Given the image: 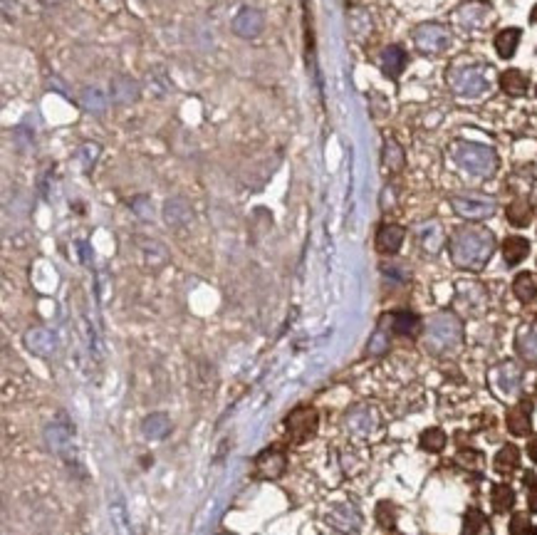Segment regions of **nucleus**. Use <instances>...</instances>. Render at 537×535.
Returning <instances> with one entry per match:
<instances>
[{
    "instance_id": "1",
    "label": "nucleus",
    "mask_w": 537,
    "mask_h": 535,
    "mask_svg": "<svg viewBox=\"0 0 537 535\" xmlns=\"http://www.w3.org/2000/svg\"><path fill=\"white\" fill-rule=\"evenodd\" d=\"M495 251V236L483 226H463L451 238V261L463 270H483Z\"/></svg>"
},
{
    "instance_id": "2",
    "label": "nucleus",
    "mask_w": 537,
    "mask_h": 535,
    "mask_svg": "<svg viewBox=\"0 0 537 535\" xmlns=\"http://www.w3.org/2000/svg\"><path fill=\"white\" fill-rule=\"evenodd\" d=\"M451 157L456 161L458 169H463L471 176H478V179L493 176V171L498 169V157H495V152L490 147H486V144L456 142L451 147Z\"/></svg>"
},
{
    "instance_id": "3",
    "label": "nucleus",
    "mask_w": 537,
    "mask_h": 535,
    "mask_svg": "<svg viewBox=\"0 0 537 535\" xmlns=\"http://www.w3.org/2000/svg\"><path fill=\"white\" fill-rule=\"evenodd\" d=\"M448 85L456 92L458 97H466V100H478L490 90V82L486 77V67L483 65H463L451 70L448 75Z\"/></svg>"
},
{
    "instance_id": "4",
    "label": "nucleus",
    "mask_w": 537,
    "mask_h": 535,
    "mask_svg": "<svg viewBox=\"0 0 537 535\" xmlns=\"http://www.w3.org/2000/svg\"><path fill=\"white\" fill-rule=\"evenodd\" d=\"M463 337V325L456 315L441 313L429 320V330H426V345L434 352H446L456 347Z\"/></svg>"
},
{
    "instance_id": "5",
    "label": "nucleus",
    "mask_w": 537,
    "mask_h": 535,
    "mask_svg": "<svg viewBox=\"0 0 537 535\" xmlns=\"http://www.w3.org/2000/svg\"><path fill=\"white\" fill-rule=\"evenodd\" d=\"M451 30L441 23H424L414 30V45L424 55H441L451 48Z\"/></svg>"
},
{
    "instance_id": "6",
    "label": "nucleus",
    "mask_w": 537,
    "mask_h": 535,
    "mask_svg": "<svg viewBox=\"0 0 537 535\" xmlns=\"http://www.w3.org/2000/svg\"><path fill=\"white\" fill-rule=\"evenodd\" d=\"M451 209L461 218H468V221H483V218H490L495 214V201L488 199V196L463 194V196H453Z\"/></svg>"
},
{
    "instance_id": "7",
    "label": "nucleus",
    "mask_w": 537,
    "mask_h": 535,
    "mask_svg": "<svg viewBox=\"0 0 537 535\" xmlns=\"http://www.w3.org/2000/svg\"><path fill=\"white\" fill-rule=\"evenodd\" d=\"M23 340H25V347L38 357H52L57 350H60L57 332L48 330V327H33V330L25 332Z\"/></svg>"
},
{
    "instance_id": "8",
    "label": "nucleus",
    "mask_w": 537,
    "mask_h": 535,
    "mask_svg": "<svg viewBox=\"0 0 537 535\" xmlns=\"http://www.w3.org/2000/svg\"><path fill=\"white\" fill-rule=\"evenodd\" d=\"M493 20V8L486 3H463L456 10V23L466 30H481Z\"/></svg>"
},
{
    "instance_id": "9",
    "label": "nucleus",
    "mask_w": 537,
    "mask_h": 535,
    "mask_svg": "<svg viewBox=\"0 0 537 535\" xmlns=\"http://www.w3.org/2000/svg\"><path fill=\"white\" fill-rule=\"evenodd\" d=\"M288 431L297 444L310 439V436L317 431V412L315 409H307V407L295 409V412L288 417Z\"/></svg>"
},
{
    "instance_id": "10",
    "label": "nucleus",
    "mask_w": 537,
    "mask_h": 535,
    "mask_svg": "<svg viewBox=\"0 0 537 535\" xmlns=\"http://www.w3.org/2000/svg\"><path fill=\"white\" fill-rule=\"evenodd\" d=\"M327 523L340 533H357L359 526H362V516H359L357 508L340 503V506H332L327 511Z\"/></svg>"
},
{
    "instance_id": "11",
    "label": "nucleus",
    "mask_w": 537,
    "mask_h": 535,
    "mask_svg": "<svg viewBox=\"0 0 537 535\" xmlns=\"http://www.w3.org/2000/svg\"><path fill=\"white\" fill-rule=\"evenodd\" d=\"M263 25H265V18L260 10L255 8H241V13L233 18V33L238 35V38H258L260 33H263Z\"/></svg>"
},
{
    "instance_id": "12",
    "label": "nucleus",
    "mask_w": 537,
    "mask_h": 535,
    "mask_svg": "<svg viewBox=\"0 0 537 535\" xmlns=\"http://www.w3.org/2000/svg\"><path fill=\"white\" fill-rule=\"evenodd\" d=\"M45 436H48V446L55 454H67V449L72 444V427L65 422V417H60L55 424H50Z\"/></svg>"
},
{
    "instance_id": "13",
    "label": "nucleus",
    "mask_w": 537,
    "mask_h": 535,
    "mask_svg": "<svg viewBox=\"0 0 537 535\" xmlns=\"http://www.w3.org/2000/svg\"><path fill=\"white\" fill-rule=\"evenodd\" d=\"M255 466H258V474L263 476V479L275 481L283 476L288 461H285V454H280V451H265V454L258 456V464Z\"/></svg>"
},
{
    "instance_id": "14",
    "label": "nucleus",
    "mask_w": 537,
    "mask_h": 535,
    "mask_svg": "<svg viewBox=\"0 0 537 535\" xmlns=\"http://www.w3.org/2000/svg\"><path fill=\"white\" fill-rule=\"evenodd\" d=\"M401 243H404V228L396 226V223H387V226L379 228L377 233V248L387 256H394L399 253Z\"/></svg>"
},
{
    "instance_id": "15",
    "label": "nucleus",
    "mask_w": 537,
    "mask_h": 535,
    "mask_svg": "<svg viewBox=\"0 0 537 535\" xmlns=\"http://www.w3.org/2000/svg\"><path fill=\"white\" fill-rule=\"evenodd\" d=\"M112 100L117 105H134L139 100V85L132 80V77H114L112 80Z\"/></svg>"
},
{
    "instance_id": "16",
    "label": "nucleus",
    "mask_w": 537,
    "mask_h": 535,
    "mask_svg": "<svg viewBox=\"0 0 537 535\" xmlns=\"http://www.w3.org/2000/svg\"><path fill=\"white\" fill-rule=\"evenodd\" d=\"M500 90L510 97H525L530 90L528 75H523L520 70H505L503 75H500Z\"/></svg>"
},
{
    "instance_id": "17",
    "label": "nucleus",
    "mask_w": 537,
    "mask_h": 535,
    "mask_svg": "<svg viewBox=\"0 0 537 535\" xmlns=\"http://www.w3.org/2000/svg\"><path fill=\"white\" fill-rule=\"evenodd\" d=\"M495 384L500 387V392L505 394H515L520 389V370L515 362H503V365L495 370Z\"/></svg>"
},
{
    "instance_id": "18",
    "label": "nucleus",
    "mask_w": 537,
    "mask_h": 535,
    "mask_svg": "<svg viewBox=\"0 0 537 535\" xmlns=\"http://www.w3.org/2000/svg\"><path fill=\"white\" fill-rule=\"evenodd\" d=\"M530 253V243L528 238L523 236H510L508 241L503 243V258L508 266H518V263H523L525 258H528Z\"/></svg>"
},
{
    "instance_id": "19",
    "label": "nucleus",
    "mask_w": 537,
    "mask_h": 535,
    "mask_svg": "<svg viewBox=\"0 0 537 535\" xmlns=\"http://www.w3.org/2000/svg\"><path fill=\"white\" fill-rule=\"evenodd\" d=\"M406 67V53L399 45H389L382 53V70L387 77H399Z\"/></svg>"
},
{
    "instance_id": "20",
    "label": "nucleus",
    "mask_w": 537,
    "mask_h": 535,
    "mask_svg": "<svg viewBox=\"0 0 537 535\" xmlns=\"http://www.w3.org/2000/svg\"><path fill=\"white\" fill-rule=\"evenodd\" d=\"M520 45V30L518 28H505L495 35V53H498L503 60H510L515 55Z\"/></svg>"
},
{
    "instance_id": "21",
    "label": "nucleus",
    "mask_w": 537,
    "mask_h": 535,
    "mask_svg": "<svg viewBox=\"0 0 537 535\" xmlns=\"http://www.w3.org/2000/svg\"><path fill=\"white\" fill-rule=\"evenodd\" d=\"M164 218H166L169 226L181 228V226H186V223L191 221V209L186 206V201L169 199V201H166V206H164Z\"/></svg>"
},
{
    "instance_id": "22",
    "label": "nucleus",
    "mask_w": 537,
    "mask_h": 535,
    "mask_svg": "<svg viewBox=\"0 0 537 535\" xmlns=\"http://www.w3.org/2000/svg\"><path fill=\"white\" fill-rule=\"evenodd\" d=\"M142 431L147 439H154V441H161L166 439V434L171 431V422L166 414H149L147 419L142 422Z\"/></svg>"
},
{
    "instance_id": "23",
    "label": "nucleus",
    "mask_w": 537,
    "mask_h": 535,
    "mask_svg": "<svg viewBox=\"0 0 537 535\" xmlns=\"http://www.w3.org/2000/svg\"><path fill=\"white\" fill-rule=\"evenodd\" d=\"M508 429L515 436H525L530 431V404L520 402L515 409L508 412Z\"/></svg>"
},
{
    "instance_id": "24",
    "label": "nucleus",
    "mask_w": 537,
    "mask_h": 535,
    "mask_svg": "<svg viewBox=\"0 0 537 535\" xmlns=\"http://www.w3.org/2000/svg\"><path fill=\"white\" fill-rule=\"evenodd\" d=\"M493 466H495V471H498V474H513V471L520 466V451L515 449L513 444L503 446V449L498 451V456H495Z\"/></svg>"
},
{
    "instance_id": "25",
    "label": "nucleus",
    "mask_w": 537,
    "mask_h": 535,
    "mask_svg": "<svg viewBox=\"0 0 537 535\" xmlns=\"http://www.w3.org/2000/svg\"><path fill=\"white\" fill-rule=\"evenodd\" d=\"M533 204L528 199H518L508 206V221L518 228H525L530 221H533Z\"/></svg>"
},
{
    "instance_id": "26",
    "label": "nucleus",
    "mask_w": 537,
    "mask_h": 535,
    "mask_svg": "<svg viewBox=\"0 0 537 535\" xmlns=\"http://www.w3.org/2000/svg\"><path fill=\"white\" fill-rule=\"evenodd\" d=\"M513 293L520 303H533L537 295V280L533 278V273H520L513 283Z\"/></svg>"
},
{
    "instance_id": "27",
    "label": "nucleus",
    "mask_w": 537,
    "mask_h": 535,
    "mask_svg": "<svg viewBox=\"0 0 537 535\" xmlns=\"http://www.w3.org/2000/svg\"><path fill=\"white\" fill-rule=\"evenodd\" d=\"M419 238H421V246H424V251H429V253H439L441 251V246H443V231H441L439 223H426V226H421Z\"/></svg>"
},
{
    "instance_id": "28",
    "label": "nucleus",
    "mask_w": 537,
    "mask_h": 535,
    "mask_svg": "<svg viewBox=\"0 0 537 535\" xmlns=\"http://www.w3.org/2000/svg\"><path fill=\"white\" fill-rule=\"evenodd\" d=\"M518 350L528 362H537V327H525L518 335Z\"/></svg>"
},
{
    "instance_id": "29",
    "label": "nucleus",
    "mask_w": 537,
    "mask_h": 535,
    "mask_svg": "<svg viewBox=\"0 0 537 535\" xmlns=\"http://www.w3.org/2000/svg\"><path fill=\"white\" fill-rule=\"evenodd\" d=\"M490 498H493V508L498 513H505L513 508L515 503V491L508 486V483H498V486H493V491H490Z\"/></svg>"
},
{
    "instance_id": "30",
    "label": "nucleus",
    "mask_w": 537,
    "mask_h": 535,
    "mask_svg": "<svg viewBox=\"0 0 537 535\" xmlns=\"http://www.w3.org/2000/svg\"><path fill=\"white\" fill-rule=\"evenodd\" d=\"M80 102L90 114H102L104 109H107V97H104L97 87H85L80 95Z\"/></svg>"
},
{
    "instance_id": "31",
    "label": "nucleus",
    "mask_w": 537,
    "mask_h": 535,
    "mask_svg": "<svg viewBox=\"0 0 537 535\" xmlns=\"http://www.w3.org/2000/svg\"><path fill=\"white\" fill-rule=\"evenodd\" d=\"M391 330L399 332V335H414L419 330V318L414 313H406V310L394 313L391 315Z\"/></svg>"
},
{
    "instance_id": "32",
    "label": "nucleus",
    "mask_w": 537,
    "mask_h": 535,
    "mask_svg": "<svg viewBox=\"0 0 537 535\" xmlns=\"http://www.w3.org/2000/svg\"><path fill=\"white\" fill-rule=\"evenodd\" d=\"M446 446V434L441 429H429L421 434V449L429 451V454H439Z\"/></svg>"
},
{
    "instance_id": "33",
    "label": "nucleus",
    "mask_w": 537,
    "mask_h": 535,
    "mask_svg": "<svg viewBox=\"0 0 537 535\" xmlns=\"http://www.w3.org/2000/svg\"><path fill=\"white\" fill-rule=\"evenodd\" d=\"M349 429L352 431H362V434H367V431L374 429V419H372V412L369 409H357V412L349 417Z\"/></svg>"
},
{
    "instance_id": "34",
    "label": "nucleus",
    "mask_w": 537,
    "mask_h": 535,
    "mask_svg": "<svg viewBox=\"0 0 537 535\" xmlns=\"http://www.w3.org/2000/svg\"><path fill=\"white\" fill-rule=\"evenodd\" d=\"M384 164H387L391 171H399L401 166H404V152H401V147L394 139H389L387 147H384Z\"/></svg>"
},
{
    "instance_id": "35",
    "label": "nucleus",
    "mask_w": 537,
    "mask_h": 535,
    "mask_svg": "<svg viewBox=\"0 0 537 535\" xmlns=\"http://www.w3.org/2000/svg\"><path fill=\"white\" fill-rule=\"evenodd\" d=\"M349 25H352L354 35L364 38V35H369V30H372V18H369V13H364V10H354V13L349 15Z\"/></svg>"
},
{
    "instance_id": "36",
    "label": "nucleus",
    "mask_w": 537,
    "mask_h": 535,
    "mask_svg": "<svg viewBox=\"0 0 537 535\" xmlns=\"http://www.w3.org/2000/svg\"><path fill=\"white\" fill-rule=\"evenodd\" d=\"M97 157H99V144H92V142L82 144L80 152H77V159H80V164H82V169H85V171H92Z\"/></svg>"
},
{
    "instance_id": "37",
    "label": "nucleus",
    "mask_w": 537,
    "mask_h": 535,
    "mask_svg": "<svg viewBox=\"0 0 537 535\" xmlns=\"http://www.w3.org/2000/svg\"><path fill=\"white\" fill-rule=\"evenodd\" d=\"M483 526H486V518H483L481 511L473 508V511L466 513V521H463V535H478Z\"/></svg>"
},
{
    "instance_id": "38",
    "label": "nucleus",
    "mask_w": 537,
    "mask_h": 535,
    "mask_svg": "<svg viewBox=\"0 0 537 535\" xmlns=\"http://www.w3.org/2000/svg\"><path fill=\"white\" fill-rule=\"evenodd\" d=\"M112 521H114V526H117V531H119V535H129V528H127V511H124V503L119 501H114L112 503Z\"/></svg>"
},
{
    "instance_id": "39",
    "label": "nucleus",
    "mask_w": 537,
    "mask_h": 535,
    "mask_svg": "<svg viewBox=\"0 0 537 535\" xmlns=\"http://www.w3.org/2000/svg\"><path fill=\"white\" fill-rule=\"evenodd\" d=\"M377 518H379V526H382V528H394V523H396L394 506H391V503H379Z\"/></svg>"
},
{
    "instance_id": "40",
    "label": "nucleus",
    "mask_w": 537,
    "mask_h": 535,
    "mask_svg": "<svg viewBox=\"0 0 537 535\" xmlns=\"http://www.w3.org/2000/svg\"><path fill=\"white\" fill-rule=\"evenodd\" d=\"M132 209L137 211L139 218H144V221H149L151 214H154V211H151V201L147 199V196H139V199H134L132 201Z\"/></svg>"
},
{
    "instance_id": "41",
    "label": "nucleus",
    "mask_w": 537,
    "mask_h": 535,
    "mask_svg": "<svg viewBox=\"0 0 537 535\" xmlns=\"http://www.w3.org/2000/svg\"><path fill=\"white\" fill-rule=\"evenodd\" d=\"M528 531H533V528H530V518L523 516V513L510 521V533H513V535H525Z\"/></svg>"
},
{
    "instance_id": "42",
    "label": "nucleus",
    "mask_w": 537,
    "mask_h": 535,
    "mask_svg": "<svg viewBox=\"0 0 537 535\" xmlns=\"http://www.w3.org/2000/svg\"><path fill=\"white\" fill-rule=\"evenodd\" d=\"M389 347V340L387 335H384V330H379L377 335L372 337V345H369V352H374V355H382L384 350Z\"/></svg>"
},
{
    "instance_id": "43",
    "label": "nucleus",
    "mask_w": 537,
    "mask_h": 535,
    "mask_svg": "<svg viewBox=\"0 0 537 535\" xmlns=\"http://www.w3.org/2000/svg\"><path fill=\"white\" fill-rule=\"evenodd\" d=\"M528 503H530V511H533V513H537V488H533V491H530V498H528Z\"/></svg>"
},
{
    "instance_id": "44",
    "label": "nucleus",
    "mask_w": 537,
    "mask_h": 535,
    "mask_svg": "<svg viewBox=\"0 0 537 535\" xmlns=\"http://www.w3.org/2000/svg\"><path fill=\"white\" fill-rule=\"evenodd\" d=\"M528 454H530V459L537 461V436H535V439L528 444Z\"/></svg>"
},
{
    "instance_id": "45",
    "label": "nucleus",
    "mask_w": 537,
    "mask_h": 535,
    "mask_svg": "<svg viewBox=\"0 0 537 535\" xmlns=\"http://www.w3.org/2000/svg\"><path fill=\"white\" fill-rule=\"evenodd\" d=\"M530 20H533V23H537V5L533 8V13H530Z\"/></svg>"
},
{
    "instance_id": "46",
    "label": "nucleus",
    "mask_w": 537,
    "mask_h": 535,
    "mask_svg": "<svg viewBox=\"0 0 537 535\" xmlns=\"http://www.w3.org/2000/svg\"><path fill=\"white\" fill-rule=\"evenodd\" d=\"M530 535H537V526L533 528V531H530Z\"/></svg>"
}]
</instances>
